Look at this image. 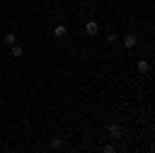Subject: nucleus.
<instances>
[{
    "instance_id": "f03ea898",
    "label": "nucleus",
    "mask_w": 155,
    "mask_h": 153,
    "mask_svg": "<svg viewBox=\"0 0 155 153\" xmlns=\"http://www.w3.org/2000/svg\"><path fill=\"white\" fill-rule=\"evenodd\" d=\"M85 31H87L89 35H95V33H97V23H93V21H91V23H87Z\"/></svg>"
},
{
    "instance_id": "7ed1b4c3",
    "label": "nucleus",
    "mask_w": 155,
    "mask_h": 153,
    "mask_svg": "<svg viewBox=\"0 0 155 153\" xmlns=\"http://www.w3.org/2000/svg\"><path fill=\"white\" fill-rule=\"evenodd\" d=\"M54 33H56L58 37H64L66 35V27H64V25H58V27L54 29Z\"/></svg>"
},
{
    "instance_id": "0eeeda50",
    "label": "nucleus",
    "mask_w": 155,
    "mask_h": 153,
    "mask_svg": "<svg viewBox=\"0 0 155 153\" xmlns=\"http://www.w3.org/2000/svg\"><path fill=\"white\" fill-rule=\"evenodd\" d=\"M4 44H6V46H12V44H15V35H12V33H8V35L4 37Z\"/></svg>"
},
{
    "instance_id": "f257e3e1",
    "label": "nucleus",
    "mask_w": 155,
    "mask_h": 153,
    "mask_svg": "<svg viewBox=\"0 0 155 153\" xmlns=\"http://www.w3.org/2000/svg\"><path fill=\"white\" fill-rule=\"evenodd\" d=\"M134 44H137V37L132 35V33H128V35L124 37V46H126V48H132Z\"/></svg>"
},
{
    "instance_id": "20e7f679",
    "label": "nucleus",
    "mask_w": 155,
    "mask_h": 153,
    "mask_svg": "<svg viewBox=\"0 0 155 153\" xmlns=\"http://www.w3.org/2000/svg\"><path fill=\"white\" fill-rule=\"evenodd\" d=\"M107 132H110L112 137H118V135H120V128L116 126V124H110V128H107Z\"/></svg>"
},
{
    "instance_id": "423d86ee",
    "label": "nucleus",
    "mask_w": 155,
    "mask_h": 153,
    "mask_svg": "<svg viewBox=\"0 0 155 153\" xmlns=\"http://www.w3.org/2000/svg\"><path fill=\"white\" fill-rule=\"evenodd\" d=\"M137 66H139V71H141V72L149 71V64H147V62H145V60H139V64H137Z\"/></svg>"
},
{
    "instance_id": "6e6552de",
    "label": "nucleus",
    "mask_w": 155,
    "mask_h": 153,
    "mask_svg": "<svg viewBox=\"0 0 155 153\" xmlns=\"http://www.w3.org/2000/svg\"><path fill=\"white\" fill-rule=\"evenodd\" d=\"M60 145H62V141H60V139H52V147H54V149H58Z\"/></svg>"
},
{
    "instance_id": "1a4fd4ad",
    "label": "nucleus",
    "mask_w": 155,
    "mask_h": 153,
    "mask_svg": "<svg viewBox=\"0 0 155 153\" xmlns=\"http://www.w3.org/2000/svg\"><path fill=\"white\" fill-rule=\"evenodd\" d=\"M104 151H106V153H112V151H114V147H112V145H106V147H104Z\"/></svg>"
},
{
    "instance_id": "39448f33",
    "label": "nucleus",
    "mask_w": 155,
    "mask_h": 153,
    "mask_svg": "<svg viewBox=\"0 0 155 153\" xmlns=\"http://www.w3.org/2000/svg\"><path fill=\"white\" fill-rule=\"evenodd\" d=\"M21 54H23V48H21V46H15V44H12V56H17V58H19Z\"/></svg>"
}]
</instances>
